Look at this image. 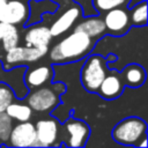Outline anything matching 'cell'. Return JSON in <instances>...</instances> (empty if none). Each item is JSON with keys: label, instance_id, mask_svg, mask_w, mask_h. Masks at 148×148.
<instances>
[{"label": "cell", "instance_id": "obj_9", "mask_svg": "<svg viewBox=\"0 0 148 148\" xmlns=\"http://www.w3.org/2000/svg\"><path fill=\"white\" fill-rule=\"evenodd\" d=\"M36 143V130L35 124L31 121H17L13 126L9 138L6 142L10 147H35Z\"/></svg>", "mask_w": 148, "mask_h": 148}, {"label": "cell", "instance_id": "obj_10", "mask_svg": "<svg viewBox=\"0 0 148 148\" xmlns=\"http://www.w3.org/2000/svg\"><path fill=\"white\" fill-rule=\"evenodd\" d=\"M36 143L35 147L56 146L59 135V124L53 118L39 119L35 124Z\"/></svg>", "mask_w": 148, "mask_h": 148}, {"label": "cell", "instance_id": "obj_5", "mask_svg": "<svg viewBox=\"0 0 148 148\" xmlns=\"http://www.w3.org/2000/svg\"><path fill=\"white\" fill-rule=\"evenodd\" d=\"M47 52H49V46L35 47V46L16 45L15 47L6 51L5 64L9 65L10 67H14L22 62H35V61L42 59ZM2 65H3V62H2Z\"/></svg>", "mask_w": 148, "mask_h": 148}, {"label": "cell", "instance_id": "obj_11", "mask_svg": "<svg viewBox=\"0 0 148 148\" xmlns=\"http://www.w3.org/2000/svg\"><path fill=\"white\" fill-rule=\"evenodd\" d=\"M82 16V9L77 3L72 2L49 27L52 37H58L65 32H67Z\"/></svg>", "mask_w": 148, "mask_h": 148}, {"label": "cell", "instance_id": "obj_26", "mask_svg": "<svg viewBox=\"0 0 148 148\" xmlns=\"http://www.w3.org/2000/svg\"><path fill=\"white\" fill-rule=\"evenodd\" d=\"M52 1H54V2H62V3H64L66 0H52Z\"/></svg>", "mask_w": 148, "mask_h": 148}, {"label": "cell", "instance_id": "obj_7", "mask_svg": "<svg viewBox=\"0 0 148 148\" xmlns=\"http://www.w3.org/2000/svg\"><path fill=\"white\" fill-rule=\"evenodd\" d=\"M29 16V3L25 0H7L0 12V22L22 27L25 24Z\"/></svg>", "mask_w": 148, "mask_h": 148}, {"label": "cell", "instance_id": "obj_23", "mask_svg": "<svg viewBox=\"0 0 148 148\" xmlns=\"http://www.w3.org/2000/svg\"><path fill=\"white\" fill-rule=\"evenodd\" d=\"M15 94L12 88L2 82H0V112H5L6 108L14 102Z\"/></svg>", "mask_w": 148, "mask_h": 148}, {"label": "cell", "instance_id": "obj_6", "mask_svg": "<svg viewBox=\"0 0 148 148\" xmlns=\"http://www.w3.org/2000/svg\"><path fill=\"white\" fill-rule=\"evenodd\" d=\"M27 71V66H14L10 69H5L2 66V61H0V82L9 86L15 94V97L22 99L29 92V88L24 82V73Z\"/></svg>", "mask_w": 148, "mask_h": 148}, {"label": "cell", "instance_id": "obj_4", "mask_svg": "<svg viewBox=\"0 0 148 148\" xmlns=\"http://www.w3.org/2000/svg\"><path fill=\"white\" fill-rule=\"evenodd\" d=\"M27 97V104L36 112H49L54 109L59 103V94H57L50 87H38L35 88Z\"/></svg>", "mask_w": 148, "mask_h": 148}, {"label": "cell", "instance_id": "obj_15", "mask_svg": "<svg viewBox=\"0 0 148 148\" xmlns=\"http://www.w3.org/2000/svg\"><path fill=\"white\" fill-rule=\"evenodd\" d=\"M123 89L124 82L120 75L117 73H111L105 75L96 92H98L99 96H102L105 99H114L121 95Z\"/></svg>", "mask_w": 148, "mask_h": 148}, {"label": "cell", "instance_id": "obj_17", "mask_svg": "<svg viewBox=\"0 0 148 148\" xmlns=\"http://www.w3.org/2000/svg\"><path fill=\"white\" fill-rule=\"evenodd\" d=\"M119 75L124 82V86H128L132 88L142 86L146 80V71L141 65L138 64L127 65Z\"/></svg>", "mask_w": 148, "mask_h": 148}, {"label": "cell", "instance_id": "obj_1", "mask_svg": "<svg viewBox=\"0 0 148 148\" xmlns=\"http://www.w3.org/2000/svg\"><path fill=\"white\" fill-rule=\"evenodd\" d=\"M96 39L81 30H75L59 40L50 51V60L54 64L77 61L90 53Z\"/></svg>", "mask_w": 148, "mask_h": 148}, {"label": "cell", "instance_id": "obj_27", "mask_svg": "<svg viewBox=\"0 0 148 148\" xmlns=\"http://www.w3.org/2000/svg\"><path fill=\"white\" fill-rule=\"evenodd\" d=\"M0 40H1V28H0Z\"/></svg>", "mask_w": 148, "mask_h": 148}, {"label": "cell", "instance_id": "obj_22", "mask_svg": "<svg viewBox=\"0 0 148 148\" xmlns=\"http://www.w3.org/2000/svg\"><path fill=\"white\" fill-rule=\"evenodd\" d=\"M13 128V119L6 113L0 112V143H6Z\"/></svg>", "mask_w": 148, "mask_h": 148}, {"label": "cell", "instance_id": "obj_12", "mask_svg": "<svg viewBox=\"0 0 148 148\" xmlns=\"http://www.w3.org/2000/svg\"><path fill=\"white\" fill-rule=\"evenodd\" d=\"M65 132L68 134L67 146L68 147H83L90 134V128L88 124L83 120L76 118H69L64 125Z\"/></svg>", "mask_w": 148, "mask_h": 148}, {"label": "cell", "instance_id": "obj_18", "mask_svg": "<svg viewBox=\"0 0 148 148\" xmlns=\"http://www.w3.org/2000/svg\"><path fill=\"white\" fill-rule=\"evenodd\" d=\"M0 28H1V44L2 49L5 51H8L20 43V32L18 28L14 24L10 23H5L0 22Z\"/></svg>", "mask_w": 148, "mask_h": 148}, {"label": "cell", "instance_id": "obj_25", "mask_svg": "<svg viewBox=\"0 0 148 148\" xmlns=\"http://www.w3.org/2000/svg\"><path fill=\"white\" fill-rule=\"evenodd\" d=\"M6 2H7V0H0V12H1V9L3 8V6H5Z\"/></svg>", "mask_w": 148, "mask_h": 148}, {"label": "cell", "instance_id": "obj_13", "mask_svg": "<svg viewBox=\"0 0 148 148\" xmlns=\"http://www.w3.org/2000/svg\"><path fill=\"white\" fill-rule=\"evenodd\" d=\"M52 38L53 37L50 32L49 27L36 23L30 24V27L25 30L23 36L25 46H35V47L49 46Z\"/></svg>", "mask_w": 148, "mask_h": 148}, {"label": "cell", "instance_id": "obj_24", "mask_svg": "<svg viewBox=\"0 0 148 148\" xmlns=\"http://www.w3.org/2000/svg\"><path fill=\"white\" fill-rule=\"evenodd\" d=\"M52 88H53V90L57 92V94H62L65 90H66V87L61 83V82H57V83H53L52 84Z\"/></svg>", "mask_w": 148, "mask_h": 148}, {"label": "cell", "instance_id": "obj_21", "mask_svg": "<svg viewBox=\"0 0 148 148\" xmlns=\"http://www.w3.org/2000/svg\"><path fill=\"white\" fill-rule=\"evenodd\" d=\"M130 1L131 0H92V6L97 13L104 14L110 9L125 7Z\"/></svg>", "mask_w": 148, "mask_h": 148}, {"label": "cell", "instance_id": "obj_20", "mask_svg": "<svg viewBox=\"0 0 148 148\" xmlns=\"http://www.w3.org/2000/svg\"><path fill=\"white\" fill-rule=\"evenodd\" d=\"M130 13V20L131 24L145 27L147 24V1L142 0L141 2L136 3L134 7H132Z\"/></svg>", "mask_w": 148, "mask_h": 148}, {"label": "cell", "instance_id": "obj_16", "mask_svg": "<svg viewBox=\"0 0 148 148\" xmlns=\"http://www.w3.org/2000/svg\"><path fill=\"white\" fill-rule=\"evenodd\" d=\"M75 30H81L86 32L89 37L94 39H98L101 36H103L105 31V24L103 21V17L95 15V16H88L84 20H81L74 28Z\"/></svg>", "mask_w": 148, "mask_h": 148}, {"label": "cell", "instance_id": "obj_14", "mask_svg": "<svg viewBox=\"0 0 148 148\" xmlns=\"http://www.w3.org/2000/svg\"><path fill=\"white\" fill-rule=\"evenodd\" d=\"M52 76L53 69L50 65H40L31 68L27 67L24 73V82L29 89H35L49 83Z\"/></svg>", "mask_w": 148, "mask_h": 148}, {"label": "cell", "instance_id": "obj_19", "mask_svg": "<svg viewBox=\"0 0 148 148\" xmlns=\"http://www.w3.org/2000/svg\"><path fill=\"white\" fill-rule=\"evenodd\" d=\"M5 112L15 121H27L32 117V110L27 103L12 102L5 110Z\"/></svg>", "mask_w": 148, "mask_h": 148}, {"label": "cell", "instance_id": "obj_2", "mask_svg": "<svg viewBox=\"0 0 148 148\" xmlns=\"http://www.w3.org/2000/svg\"><path fill=\"white\" fill-rule=\"evenodd\" d=\"M112 138L120 145L139 147L140 142L147 138V124L139 117L125 118L113 127Z\"/></svg>", "mask_w": 148, "mask_h": 148}, {"label": "cell", "instance_id": "obj_8", "mask_svg": "<svg viewBox=\"0 0 148 148\" xmlns=\"http://www.w3.org/2000/svg\"><path fill=\"white\" fill-rule=\"evenodd\" d=\"M103 21L105 24V31L112 36H123L131 27L130 13L125 7H118L105 12Z\"/></svg>", "mask_w": 148, "mask_h": 148}, {"label": "cell", "instance_id": "obj_3", "mask_svg": "<svg viewBox=\"0 0 148 148\" xmlns=\"http://www.w3.org/2000/svg\"><path fill=\"white\" fill-rule=\"evenodd\" d=\"M106 75V59L99 54H91L86 59L80 79L88 92H96Z\"/></svg>", "mask_w": 148, "mask_h": 148}]
</instances>
